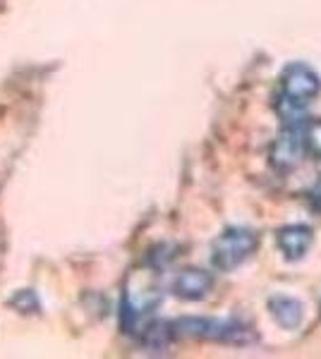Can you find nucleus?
<instances>
[{"instance_id": "obj_5", "label": "nucleus", "mask_w": 321, "mask_h": 359, "mask_svg": "<svg viewBox=\"0 0 321 359\" xmlns=\"http://www.w3.org/2000/svg\"><path fill=\"white\" fill-rule=\"evenodd\" d=\"M305 123L302 125H285V130L278 135L276 142L271 144V154H268V158H271V163L276 170H293V168L300 165L302 156L307 154Z\"/></svg>"}, {"instance_id": "obj_8", "label": "nucleus", "mask_w": 321, "mask_h": 359, "mask_svg": "<svg viewBox=\"0 0 321 359\" xmlns=\"http://www.w3.org/2000/svg\"><path fill=\"white\" fill-rule=\"evenodd\" d=\"M268 311H271L273 321L281 328H288V331L300 328V323L305 321V306H302L300 299L288 297V294H276V297L268 299Z\"/></svg>"}, {"instance_id": "obj_2", "label": "nucleus", "mask_w": 321, "mask_h": 359, "mask_svg": "<svg viewBox=\"0 0 321 359\" xmlns=\"http://www.w3.org/2000/svg\"><path fill=\"white\" fill-rule=\"evenodd\" d=\"M163 302V290L159 285V276L151 271H134L130 273L122 290L120 304V326L125 333H134L139 323L154 314Z\"/></svg>"}, {"instance_id": "obj_7", "label": "nucleus", "mask_w": 321, "mask_h": 359, "mask_svg": "<svg viewBox=\"0 0 321 359\" xmlns=\"http://www.w3.org/2000/svg\"><path fill=\"white\" fill-rule=\"evenodd\" d=\"M276 242L288 262H297V259H302L309 252V247H312V242H314V233H312V228L300 225V223L285 225V228L278 230Z\"/></svg>"}, {"instance_id": "obj_1", "label": "nucleus", "mask_w": 321, "mask_h": 359, "mask_svg": "<svg viewBox=\"0 0 321 359\" xmlns=\"http://www.w3.org/2000/svg\"><path fill=\"white\" fill-rule=\"evenodd\" d=\"M321 91V77L305 62H293L281 74V101H278V115L283 125H302L305 111L314 96Z\"/></svg>"}, {"instance_id": "obj_6", "label": "nucleus", "mask_w": 321, "mask_h": 359, "mask_svg": "<svg viewBox=\"0 0 321 359\" xmlns=\"http://www.w3.org/2000/svg\"><path fill=\"white\" fill-rule=\"evenodd\" d=\"M214 287V273L204 269H185L173 280V294L188 302H199Z\"/></svg>"}, {"instance_id": "obj_9", "label": "nucleus", "mask_w": 321, "mask_h": 359, "mask_svg": "<svg viewBox=\"0 0 321 359\" xmlns=\"http://www.w3.org/2000/svg\"><path fill=\"white\" fill-rule=\"evenodd\" d=\"M8 304L13 306L15 311H20V314H37L41 309V302L34 290H17L13 297L8 299Z\"/></svg>"}, {"instance_id": "obj_4", "label": "nucleus", "mask_w": 321, "mask_h": 359, "mask_svg": "<svg viewBox=\"0 0 321 359\" xmlns=\"http://www.w3.org/2000/svg\"><path fill=\"white\" fill-rule=\"evenodd\" d=\"M259 247V237L249 228H228L223 230L211 245V264L214 269L223 271H235L237 266H242Z\"/></svg>"}, {"instance_id": "obj_3", "label": "nucleus", "mask_w": 321, "mask_h": 359, "mask_svg": "<svg viewBox=\"0 0 321 359\" xmlns=\"http://www.w3.org/2000/svg\"><path fill=\"white\" fill-rule=\"evenodd\" d=\"M175 338H195V340H211V343L225 345H247L254 340L252 328L244 326L237 318H202V316H185L173 321Z\"/></svg>"}, {"instance_id": "obj_10", "label": "nucleus", "mask_w": 321, "mask_h": 359, "mask_svg": "<svg viewBox=\"0 0 321 359\" xmlns=\"http://www.w3.org/2000/svg\"><path fill=\"white\" fill-rule=\"evenodd\" d=\"M305 142L307 151L321 158V120H307L305 123Z\"/></svg>"}]
</instances>
